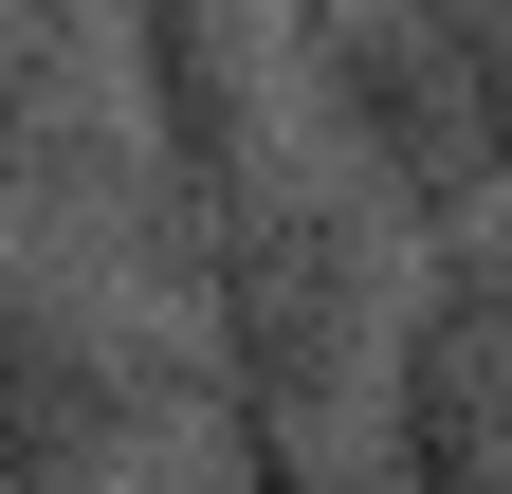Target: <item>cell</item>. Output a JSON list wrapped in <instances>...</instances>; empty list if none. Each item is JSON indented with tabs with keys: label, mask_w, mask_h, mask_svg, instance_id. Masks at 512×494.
I'll return each mask as SVG.
<instances>
[{
	"label": "cell",
	"mask_w": 512,
	"mask_h": 494,
	"mask_svg": "<svg viewBox=\"0 0 512 494\" xmlns=\"http://www.w3.org/2000/svg\"><path fill=\"white\" fill-rule=\"evenodd\" d=\"M293 129L439 238L512 183V0H293Z\"/></svg>",
	"instance_id": "3"
},
{
	"label": "cell",
	"mask_w": 512,
	"mask_h": 494,
	"mask_svg": "<svg viewBox=\"0 0 512 494\" xmlns=\"http://www.w3.org/2000/svg\"><path fill=\"white\" fill-rule=\"evenodd\" d=\"M220 476V348L147 238H0V494Z\"/></svg>",
	"instance_id": "2"
},
{
	"label": "cell",
	"mask_w": 512,
	"mask_h": 494,
	"mask_svg": "<svg viewBox=\"0 0 512 494\" xmlns=\"http://www.w3.org/2000/svg\"><path fill=\"white\" fill-rule=\"evenodd\" d=\"M128 74V183H147V257L183 220L293 147V0H110Z\"/></svg>",
	"instance_id": "5"
},
{
	"label": "cell",
	"mask_w": 512,
	"mask_h": 494,
	"mask_svg": "<svg viewBox=\"0 0 512 494\" xmlns=\"http://www.w3.org/2000/svg\"><path fill=\"white\" fill-rule=\"evenodd\" d=\"M366 476L512 494V183L458 202L439 238H403V293L366 348Z\"/></svg>",
	"instance_id": "4"
},
{
	"label": "cell",
	"mask_w": 512,
	"mask_h": 494,
	"mask_svg": "<svg viewBox=\"0 0 512 494\" xmlns=\"http://www.w3.org/2000/svg\"><path fill=\"white\" fill-rule=\"evenodd\" d=\"M0 238H147L110 0H0Z\"/></svg>",
	"instance_id": "6"
},
{
	"label": "cell",
	"mask_w": 512,
	"mask_h": 494,
	"mask_svg": "<svg viewBox=\"0 0 512 494\" xmlns=\"http://www.w3.org/2000/svg\"><path fill=\"white\" fill-rule=\"evenodd\" d=\"M165 275L220 348V476H275V494L366 476V348H384V293H403V220L293 129L256 183H220L165 238Z\"/></svg>",
	"instance_id": "1"
}]
</instances>
